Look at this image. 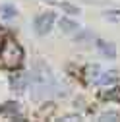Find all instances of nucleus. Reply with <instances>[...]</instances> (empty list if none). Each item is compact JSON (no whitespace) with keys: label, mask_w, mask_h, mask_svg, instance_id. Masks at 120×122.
Wrapping results in <instances>:
<instances>
[{"label":"nucleus","mask_w":120,"mask_h":122,"mask_svg":"<svg viewBox=\"0 0 120 122\" xmlns=\"http://www.w3.org/2000/svg\"><path fill=\"white\" fill-rule=\"evenodd\" d=\"M50 4H54V6H58L60 10H64V12H68V14H72V16H74V14H80V8H76V6H74V4H68V2H54V0H52Z\"/></svg>","instance_id":"9"},{"label":"nucleus","mask_w":120,"mask_h":122,"mask_svg":"<svg viewBox=\"0 0 120 122\" xmlns=\"http://www.w3.org/2000/svg\"><path fill=\"white\" fill-rule=\"evenodd\" d=\"M101 97H103V99H109V101H118V103H120V87H114V89H109V91H103Z\"/></svg>","instance_id":"8"},{"label":"nucleus","mask_w":120,"mask_h":122,"mask_svg":"<svg viewBox=\"0 0 120 122\" xmlns=\"http://www.w3.org/2000/svg\"><path fill=\"white\" fill-rule=\"evenodd\" d=\"M60 27H62V29H64V31H66V33H72V31H76V29H78L80 25H78V23H74V21H70V20H66V18H64V20H60Z\"/></svg>","instance_id":"10"},{"label":"nucleus","mask_w":120,"mask_h":122,"mask_svg":"<svg viewBox=\"0 0 120 122\" xmlns=\"http://www.w3.org/2000/svg\"><path fill=\"white\" fill-rule=\"evenodd\" d=\"M103 18L109 20V21H116V23H120V10H107V12L103 14Z\"/></svg>","instance_id":"11"},{"label":"nucleus","mask_w":120,"mask_h":122,"mask_svg":"<svg viewBox=\"0 0 120 122\" xmlns=\"http://www.w3.org/2000/svg\"><path fill=\"white\" fill-rule=\"evenodd\" d=\"M118 112H103L101 114V120H118Z\"/></svg>","instance_id":"13"},{"label":"nucleus","mask_w":120,"mask_h":122,"mask_svg":"<svg viewBox=\"0 0 120 122\" xmlns=\"http://www.w3.org/2000/svg\"><path fill=\"white\" fill-rule=\"evenodd\" d=\"M116 80H118V74L109 72V74H103L101 78H97V83L99 85H110V83H116Z\"/></svg>","instance_id":"6"},{"label":"nucleus","mask_w":120,"mask_h":122,"mask_svg":"<svg viewBox=\"0 0 120 122\" xmlns=\"http://www.w3.org/2000/svg\"><path fill=\"white\" fill-rule=\"evenodd\" d=\"M27 81H29V76L27 74H12L10 76V85H12V89H16V91L25 89Z\"/></svg>","instance_id":"5"},{"label":"nucleus","mask_w":120,"mask_h":122,"mask_svg":"<svg viewBox=\"0 0 120 122\" xmlns=\"http://www.w3.org/2000/svg\"><path fill=\"white\" fill-rule=\"evenodd\" d=\"M97 51H99L105 58H114V56H116V47H114L112 43L103 41V39L97 41Z\"/></svg>","instance_id":"4"},{"label":"nucleus","mask_w":120,"mask_h":122,"mask_svg":"<svg viewBox=\"0 0 120 122\" xmlns=\"http://www.w3.org/2000/svg\"><path fill=\"white\" fill-rule=\"evenodd\" d=\"M31 80L35 83V89L43 91V93H50L52 89H58V83L54 80L52 72L45 66L43 62H37L33 68H31Z\"/></svg>","instance_id":"2"},{"label":"nucleus","mask_w":120,"mask_h":122,"mask_svg":"<svg viewBox=\"0 0 120 122\" xmlns=\"http://www.w3.org/2000/svg\"><path fill=\"white\" fill-rule=\"evenodd\" d=\"M54 23V16L49 12V14H41V16L35 20V31L39 35H47L50 31V27Z\"/></svg>","instance_id":"3"},{"label":"nucleus","mask_w":120,"mask_h":122,"mask_svg":"<svg viewBox=\"0 0 120 122\" xmlns=\"http://www.w3.org/2000/svg\"><path fill=\"white\" fill-rule=\"evenodd\" d=\"M23 62V51L12 37L4 39L0 45V66L6 70H16Z\"/></svg>","instance_id":"1"},{"label":"nucleus","mask_w":120,"mask_h":122,"mask_svg":"<svg viewBox=\"0 0 120 122\" xmlns=\"http://www.w3.org/2000/svg\"><path fill=\"white\" fill-rule=\"evenodd\" d=\"M16 8H14V6H10V4H6V6H2V16L6 18V20H10V18H14V16H16Z\"/></svg>","instance_id":"12"},{"label":"nucleus","mask_w":120,"mask_h":122,"mask_svg":"<svg viewBox=\"0 0 120 122\" xmlns=\"http://www.w3.org/2000/svg\"><path fill=\"white\" fill-rule=\"evenodd\" d=\"M18 112V103H6L4 107H0V114H8L10 118H16Z\"/></svg>","instance_id":"7"}]
</instances>
